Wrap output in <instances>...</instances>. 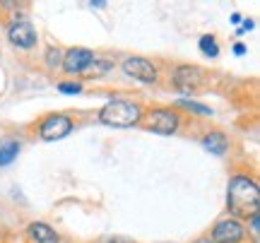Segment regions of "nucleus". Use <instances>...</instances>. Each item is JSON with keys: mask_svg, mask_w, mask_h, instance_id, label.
<instances>
[{"mask_svg": "<svg viewBox=\"0 0 260 243\" xmlns=\"http://www.w3.org/2000/svg\"><path fill=\"white\" fill-rule=\"evenodd\" d=\"M70 130H73V121L68 116H63V113L48 116L46 121L41 123V137L44 140H60Z\"/></svg>", "mask_w": 260, "mask_h": 243, "instance_id": "obj_3", "label": "nucleus"}, {"mask_svg": "<svg viewBox=\"0 0 260 243\" xmlns=\"http://www.w3.org/2000/svg\"><path fill=\"white\" fill-rule=\"evenodd\" d=\"M203 147L207 152L217 154V157H222L224 152H226V147H229V142H226V137H224L222 132H210V135H205Z\"/></svg>", "mask_w": 260, "mask_h": 243, "instance_id": "obj_11", "label": "nucleus"}, {"mask_svg": "<svg viewBox=\"0 0 260 243\" xmlns=\"http://www.w3.org/2000/svg\"><path fill=\"white\" fill-rule=\"evenodd\" d=\"M123 70H125V75L135 77L140 82H154L157 80V67L145 58H128L123 63Z\"/></svg>", "mask_w": 260, "mask_h": 243, "instance_id": "obj_5", "label": "nucleus"}, {"mask_svg": "<svg viewBox=\"0 0 260 243\" xmlns=\"http://www.w3.org/2000/svg\"><path fill=\"white\" fill-rule=\"evenodd\" d=\"M99 118H102V123L113 125V128H130L140 121V106H135L133 101L113 99L102 109Z\"/></svg>", "mask_w": 260, "mask_h": 243, "instance_id": "obj_2", "label": "nucleus"}, {"mask_svg": "<svg viewBox=\"0 0 260 243\" xmlns=\"http://www.w3.org/2000/svg\"><path fill=\"white\" fill-rule=\"evenodd\" d=\"M200 48H203L205 56H212V58L219 53V48H217V39L214 37H203L200 39Z\"/></svg>", "mask_w": 260, "mask_h": 243, "instance_id": "obj_14", "label": "nucleus"}, {"mask_svg": "<svg viewBox=\"0 0 260 243\" xmlns=\"http://www.w3.org/2000/svg\"><path fill=\"white\" fill-rule=\"evenodd\" d=\"M195 243H214V241H210V238H198Z\"/></svg>", "mask_w": 260, "mask_h": 243, "instance_id": "obj_21", "label": "nucleus"}, {"mask_svg": "<svg viewBox=\"0 0 260 243\" xmlns=\"http://www.w3.org/2000/svg\"><path fill=\"white\" fill-rule=\"evenodd\" d=\"M19 154V142L15 140H8L0 145V166H8L15 161V157Z\"/></svg>", "mask_w": 260, "mask_h": 243, "instance_id": "obj_12", "label": "nucleus"}, {"mask_svg": "<svg viewBox=\"0 0 260 243\" xmlns=\"http://www.w3.org/2000/svg\"><path fill=\"white\" fill-rule=\"evenodd\" d=\"M29 238L34 243H58V234L48 224H31L29 226Z\"/></svg>", "mask_w": 260, "mask_h": 243, "instance_id": "obj_10", "label": "nucleus"}, {"mask_svg": "<svg viewBox=\"0 0 260 243\" xmlns=\"http://www.w3.org/2000/svg\"><path fill=\"white\" fill-rule=\"evenodd\" d=\"M147 128L159 132V135H169L178 128V116L174 111H167V109H157V111L149 113Z\"/></svg>", "mask_w": 260, "mask_h": 243, "instance_id": "obj_4", "label": "nucleus"}, {"mask_svg": "<svg viewBox=\"0 0 260 243\" xmlns=\"http://www.w3.org/2000/svg\"><path fill=\"white\" fill-rule=\"evenodd\" d=\"M234 51H236V56H243V53H246V46H243V44H236Z\"/></svg>", "mask_w": 260, "mask_h": 243, "instance_id": "obj_20", "label": "nucleus"}, {"mask_svg": "<svg viewBox=\"0 0 260 243\" xmlns=\"http://www.w3.org/2000/svg\"><path fill=\"white\" fill-rule=\"evenodd\" d=\"M92 60H94L92 51H87V48H70L63 58V67L70 75H75V73H84Z\"/></svg>", "mask_w": 260, "mask_h": 243, "instance_id": "obj_7", "label": "nucleus"}, {"mask_svg": "<svg viewBox=\"0 0 260 243\" xmlns=\"http://www.w3.org/2000/svg\"><path fill=\"white\" fill-rule=\"evenodd\" d=\"M58 89H60L63 94H80L82 92V87H80L77 82H63V84H58Z\"/></svg>", "mask_w": 260, "mask_h": 243, "instance_id": "obj_16", "label": "nucleus"}, {"mask_svg": "<svg viewBox=\"0 0 260 243\" xmlns=\"http://www.w3.org/2000/svg\"><path fill=\"white\" fill-rule=\"evenodd\" d=\"M8 37H10V41H12L17 48H31L34 44H37V31H34V27L29 24L27 19L10 24Z\"/></svg>", "mask_w": 260, "mask_h": 243, "instance_id": "obj_6", "label": "nucleus"}, {"mask_svg": "<svg viewBox=\"0 0 260 243\" xmlns=\"http://www.w3.org/2000/svg\"><path fill=\"white\" fill-rule=\"evenodd\" d=\"M251 29H253V22L248 19V22H243V24H241V29H239V34H246V31H251Z\"/></svg>", "mask_w": 260, "mask_h": 243, "instance_id": "obj_19", "label": "nucleus"}, {"mask_svg": "<svg viewBox=\"0 0 260 243\" xmlns=\"http://www.w3.org/2000/svg\"><path fill=\"white\" fill-rule=\"evenodd\" d=\"M109 70H111V63H109V60H99V58H94L84 73H87L89 77H102V75H106Z\"/></svg>", "mask_w": 260, "mask_h": 243, "instance_id": "obj_13", "label": "nucleus"}, {"mask_svg": "<svg viewBox=\"0 0 260 243\" xmlns=\"http://www.w3.org/2000/svg\"><path fill=\"white\" fill-rule=\"evenodd\" d=\"M178 106H183L186 111H195V113H203V116H210V106H203V103H198V101H188V99H181L178 101Z\"/></svg>", "mask_w": 260, "mask_h": 243, "instance_id": "obj_15", "label": "nucleus"}, {"mask_svg": "<svg viewBox=\"0 0 260 243\" xmlns=\"http://www.w3.org/2000/svg\"><path fill=\"white\" fill-rule=\"evenodd\" d=\"M99 243H133V241H128V238H121V236H106V238H102Z\"/></svg>", "mask_w": 260, "mask_h": 243, "instance_id": "obj_18", "label": "nucleus"}, {"mask_svg": "<svg viewBox=\"0 0 260 243\" xmlns=\"http://www.w3.org/2000/svg\"><path fill=\"white\" fill-rule=\"evenodd\" d=\"M260 193L258 186L246 176H234L229 181V193H226V205L234 217H253L258 215Z\"/></svg>", "mask_w": 260, "mask_h": 243, "instance_id": "obj_1", "label": "nucleus"}, {"mask_svg": "<svg viewBox=\"0 0 260 243\" xmlns=\"http://www.w3.org/2000/svg\"><path fill=\"white\" fill-rule=\"evenodd\" d=\"M58 60H60V51H58V48H48L46 63H48L51 67H56V65H58Z\"/></svg>", "mask_w": 260, "mask_h": 243, "instance_id": "obj_17", "label": "nucleus"}, {"mask_svg": "<svg viewBox=\"0 0 260 243\" xmlns=\"http://www.w3.org/2000/svg\"><path fill=\"white\" fill-rule=\"evenodd\" d=\"M174 82H176L178 89H198L200 82H203V75L198 67H188V65H181L174 75Z\"/></svg>", "mask_w": 260, "mask_h": 243, "instance_id": "obj_9", "label": "nucleus"}, {"mask_svg": "<svg viewBox=\"0 0 260 243\" xmlns=\"http://www.w3.org/2000/svg\"><path fill=\"white\" fill-rule=\"evenodd\" d=\"M243 238V226L234 219H224L214 226L212 241L214 243H239Z\"/></svg>", "mask_w": 260, "mask_h": 243, "instance_id": "obj_8", "label": "nucleus"}]
</instances>
